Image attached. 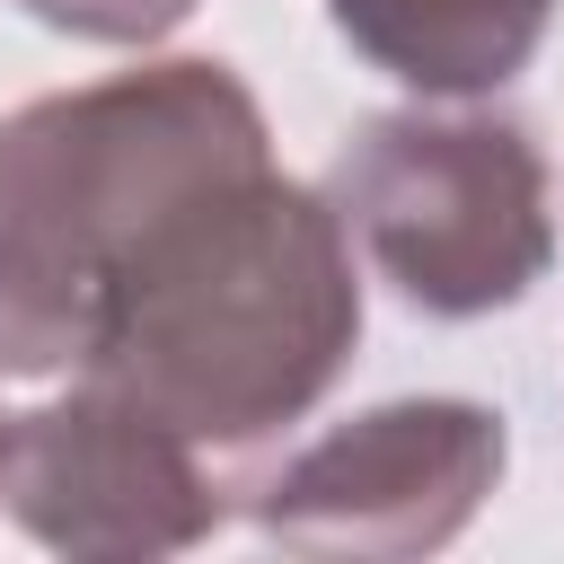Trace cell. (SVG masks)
<instances>
[{
  "label": "cell",
  "instance_id": "cell-1",
  "mask_svg": "<svg viewBox=\"0 0 564 564\" xmlns=\"http://www.w3.org/2000/svg\"><path fill=\"white\" fill-rule=\"evenodd\" d=\"M352 344L361 282L326 185L256 159L141 229L88 308L70 379L150 405L203 449H256L344 379Z\"/></svg>",
  "mask_w": 564,
  "mask_h": 564
},
{
  "label": "cell",
  "instance_id": "cell-2",
  "mask_svg": "<svg viewBox=\"0 0 564 564\" xmlns=\"http://www.w3.org/2000/svg\"><path fill=\"white\" fill-rule=\"evenodd\" d=\"M273 159L229 62H141L0 115V379L79 370L115 264L194 185Z\"/></svg>",
  "mask_w": 564,
  "mask_h": 564
},
{
  "label": "cell",
  "instance_id": "cell-3",
  "mask_svg": "<svg viewBox=\"0 0 564 564\" xmlns=\"http://www.w3.org/2000/svg\"><path fill=\"white\" fill-rule=\"evenodd\" d=\"M326 203L370 273L423 317H494L520 308L555 264L546 159L529 123L467 106H397L370 115L335 167Z\"/></svg>",
  "mask_w": 564,
  "mask_h": 564
},
{
  "label": "cell",
  "instance_id": "cell-4",
  "mask_svg": "<svg viewBox=\"0 0 564 564\" xmlns=\"http://www.w3.org/2000/svg\"><path fill=\"white\" fill-rule=\"evenodd\" d=\"M0 511L53 555L141 564L203 546L229 520V485L203 467V441L97 379H70L62 397L0 414Z\"/></svg>",
  "mask_w": 564,
  "mask_h": 564
},
{
  "label": "cell",
  "instance_id": "cell-5",
  "mask_svg": "<svg viewBox=\"0 0 564 564\" xmlns=\"http://www.w3.org/2000/svg\"><path fill=\"white\" fill-rule=\"evenodd\" d=\"M511 432L476 397H388L256 485V529L291 555H432L502 485Z\"/></svg>",
  "mask_w": 564,
  "mask_h": 564
},
{
  "label": "cell",
  "instance_id": "cell-6",
  "mask_svg": "<svg viewBox=\"0 0 564 564\" xmlns=\"http://www.w3.org/2000/svg\"><path fill=\"white\" fill-rule=\"evenodd\" d=\"M326 18L414 97H494L546 44L555 0H326Z\"/></svg>",
  "mask_w": 564,
  "mask_h": 564
},
{
  "label": "cell",
  "instance_id": "cell-7",
  "mask_svg": "<svg viewBox=\"0 0 564 564\" xmlns=\"http://www.w3.org/2000/svg\"><path fill=\"white\" fill-rule=\"evenodd\" d=\"M18 9L88 44H159L167 26L194 18V0H18Z\"/></svg>",
  "mask_w": 564,
  "mask_h": 564
}]
</instances>
